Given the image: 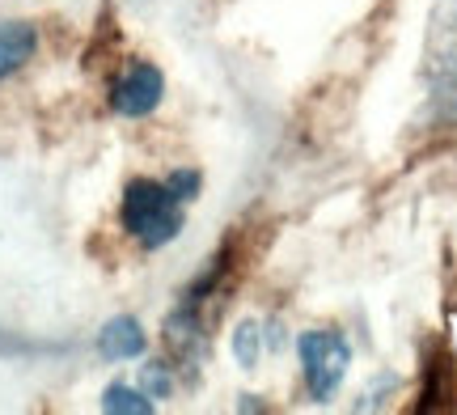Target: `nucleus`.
Instances as JSON below:
<instances>
[{"label": "nucleus", "mask_w": 457, "mask_h": 415, "mask_svg": "<svg viewBox=\"0 0 457 415\" xmlns=\"http://www.w3.org/2000/svg\"><path fill=\"white\" fill-rule=\"evenodd\" d=\"M279 344V335L267 327V322H242L237 331H233V356H237V365L242 369H254L267 356V348H276Z\"/></svg>", "instance_id": "7"}, {"label": "nucleus", "mask_w": 457, "mask_h": 415, "mask_svg": "<svg viewBox=\"0 0 457 415\" xmlns=\"http://www.w3.org/2000/svg\"><path fill=\"white\" fill-rule=\"evenodd\" d=\"M162 94H165L162 72H157L153 64H145V60H136V64L123 68L119 81L111 85V106L123 119H145V115L157 111Z\"/></svg>", "instance_id": "4"}, {"label": "nucleus", "mask_w": 457, "mask_h": 415, "mask_svg": "<svg viewBox=\"0 0 457 415\" xmlns=\"http://www.w3.org/2000/svg\"><path fill=\"white\" fill-rule=\"evenodd\" d=\"M34 51H38V34L30 21L0 17V81L13 77L17 68H26V60H34Z\"/></svg>", "instance_id": "6"}, {"label": "nucleus", "mask_w": 457, "mask_h": 415, "mask_svg": "<svg viewBox=\"0 0 457 415\" xmlns=\"http://www.w3.org/2000/svg\"><path fill=\"white\" fill-rule=\"evenodd\" d=\"M102 411H111V415H148L153 411V399H148L145 390H136V386L114 382V386H106V394H102Z\"/></svg>", "instance_id": "9"}, {"label": "nucleus", "mask_w": 457, "mask_h": 415, "mask_svg": "<svg viewBox=\"0 0 457 415\" xmlns=\"http://www.w3.org/2000/svg\"><path fill=\"white\" fill-rule=\"evenodd\" d=\"M182 195L170 183H157V178H136L123 191V229L140 242L145 250H162L170 246L174 237L182 233Z\"/></svg>", "instance_id": "1"}, {"label": "nucleus", "mask_w": 457, "mask_h": 415, "mask_svg": "<svg viewBox=\"0 0 457 415\" xmlns=\"http://www.w3.org/2000/svg\"><path fill=\"white\" fill-rule=\"evenodd\" d=\"M453 361H449V352H436L424 369V403H420V411H436V407H449V394H453Z\"/></svg>", "instance_id": "8"}, {"label": "nucleus", "mask_w": 457, "mask_h": 415, "mask_svg": "<svg viewBox=\"0 0 457 415\" xmlns=\"http://www.w3.org/2000/svg\"><path fill=\"white\" fill-rule=\"evenodd\" d=\"M424 81L441 119H457V0H436L424 34Z\"/></svg>", "instance_id": "2"}, {"label": "nucleus", "mask_w": 457, "mask_h": 415, "mask_svg": "<svg viewBox=\"0 0 457 415\" xmlns=\"http://www.w3.org/2000/svg\"><path fill=\"white\" fill-rule=\"evenodd\" d=\"M296 356H301L305 386L318 403H327L339 390L347 378V365H352V348L339 331H305L296 339Z\"/></svg>", "instance_id": "3"}, {"label": "nucleus", "mask_w": 457, "mask_h": 415, "mask_svg": "<svg viewBox=\"0 0 457 415\" xmlns=\"http://www.w3.org/2000/svg\"><path fill=\"white\" fill-rule=\"evenodd\" d=\"M145 348L148 335L136 318H111L98 331V352L106 361H136V356H145Z\"/></svg>", "instance_id": "5"}, {"label": "nucleus", "mask_w": 457, "mask_h": 415, "mask_svg": "<svg viewBox=\"0 0 457 415\" xmlns=\"http://www.w3.org/2000/svg\"><path fill=\"white\" fill-rule=\"evenodd\" d=\"M140 390H145L148 399H170V390H174V373H170V365H148Z\"/></svg>", "instance_id": "10"}, {"label": "nucleus", "mask_w": 457, "mask_h": 415, "mask_svg": "<svg viewBox=\"0 0 457 415\" xmlns=\"http://www.w3.org/2000/svg\"><path fill=\"white\" fill-rule=\"evenodd\" d=\"M165 183H170V187H174V191L182 195V200L191 203V200H195V191H199V174H195V170H174V174H170Z\"/></svg>", "instance_id": "11"}]
</instances>
